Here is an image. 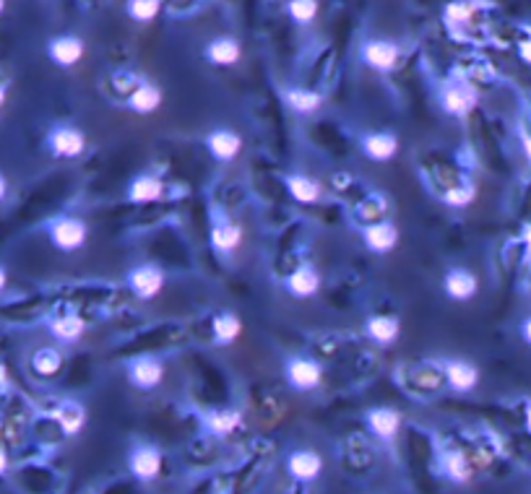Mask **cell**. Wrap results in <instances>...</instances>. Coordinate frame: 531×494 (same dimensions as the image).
I'll return each instance as SVG.
<instances>
[{
  "mask_svg": "<svg viewBox=\"0 0 531 494\" xmlns=\"http://www.w3.org/2000/svg\"><path fill=\"white\" fill-rule=\"evenodd\" d=\"M167 193V187L159 177H154V174H141V177H136L128 187V198L133 203H152V201H159L164 198Z\"/></svg>",
  "mask_w": 531,
  "mask_h": 494,
  "instance_id": "cell-18",
  "label": "cell"
},
{
  "mask_svg": "<svg viewBox=\"0 0 531 494\" xmlns=\"http://www.w3.org/2000/svg\"><path fill=\"white\" fill-rule=\"evenodd\" d=\"M321 11V6H318V0H289L287 3V13H289V19L294 24H300V26H307V24L315 21V16Z\"/></svg>",
  "mask_w": 531,
  "mask_h": 494,
  "instance_id": "cell-29",
  "label": "cell"
},
{
  "mask_svg": "<svg viewBox=\"0 0 531 494\" xmlns=\"http://www.w3.org/2000/svg\"><path fill=\"white\" fill-rule=\"evenodd\" d=\"M6 286H8V271L0 266V291L6 289Z\"/></svg>",
  "mask_w": 531,
  "mask_h": 494,
  "instance_id": "cell-34",
  "label": "cell"
},
{
  "mask_svg": "<svg viewBox=\"0 0 531 494\" xmlns=\"http://www.w3.org/2000/svg\"><path fill=\"white\" fill-rule=\"evenodd\" d=\"M125 11H128V16L133 19V21L149 24L159 16V11H162V0H128Z\"/></svg>",
  "mask_w": 531,
  "mask_h": 494,
  "instance_id": "cell-28",
  "label": "cell"
},
{
  "mask_svg": "<svg viewBox=\"0 0 531 494\" xmlns=\"http://www.w3.org/2000/svg\"><path fill=\"white\" fill-rule=\"evenodd\" d=\"M47 146L60 159H78L87 151V136H84V130L73 128V125H57L50 130Z\"/></svg>",
  "mask_w": 531,
  "mask_h": 494,
  "instance_id": "cell-3",
  "label": "cell"
},
{
  "mask_svg": "<svg viewBox=\"0 0 531 494\" xmlns=\"http://www.w3.org/2000/svg\"><path fill=\"white\" fill-rule=\"evenodd\" d=\"M164 377V365L154 356H141V359H133L128 365V380L133 387L138 390H154V387L162 383Z\"/></svg>",
  "mask_w": 531,
  "mask_h": 494,
  "instance_id": "cell-10",
  "label": "cell"
},
{
  "mask_svg": "<svg viewBox=\"0 0 531 494\" xmlns=\"http://www.w3.org/2000/svg\"><path fill=\"white\" fill-rule=\"evenodd\" d=\"M359 55H362V63L370 65L372 71L388 73L399 60V47H396V42H388V39H370V42L362 44Z\"/></svg>",
  "mask_w": 531,
  "mask_h": 494,
  "instance_id": "cell-9",
  "label": "cell"
},
{
  "mask_svg": "<svg viewBox=\"0 0 531 494\" xmlns=\"http://www.w3.org/2000/svg\"><path fill=\"white\" fill-rule=\"evenodd\" d=\"M443 286H445V294L451 297V300H458L464 302L469 300L474 291H477V279L464 268H453L445 273L443 279Z\"/></svg>",
  "mask_w": 531,
  "mask_h": 494,
  "instance_id": "cell-21",
  "label": "cell"
},
{
  "mask_svg": "<svg viewBox=\"0 0 531 494\" xmlns=\"http://www.w3.org/2000/svg\"><path fill=\"white\" fill-rule=\"evenodd\" d=\"M204 143H206L208 154L217 161H224V164H227V161H235L240 156V151H242V136L232 128L211 130Z\"/></svg>",
  "mask_w": 531,
  "mask_h": 494,
  "instance_id": "cell-7",
  "label": "cell"
},
{
  "mask_svg": "<svg viewBox=\"0 0 531 494\" xmlns=\"http://www.w3.org/2000/svg\"><path fill=\"white\" fill-rule=\"evenodd\" d=\"M443 107L451 115H464V109L469 107V99L464 97V89H445L443 91Z\"/></svg>",
  "mask_w": 531,
  "mask_h": 494,
  "instance_id": "cell-31",
  "label": "cell"
},
{
  "mask_svg": "<svg viewBox=\"0 0 531 494\" xmlns=\"http://www.w3.org/2000/svg\"><path fill=\"white\" fill-rule=\"evenodd\" d=\"M362 151H365V156L372 161H390L399 154V138H396L393 133H386V130L368 133V136L362 138Z\"/></svg>",
  "mask_w": 531,
  "mask_h": 494,
  "instance_id": "cell-14",
  "label": "cell"
},
{
  "mask_svg": "<svg viewBox=\"0 0 531 494\" xmlns=\"http://www.w3.org/2000/svg\"><path fill=\"white\" fill-rule=\"evenodd\" d=\"M47 55L57 68H73L84 60L87 55V42L76 37V34H60V37H53L50 44H47Z\"/></svg>",
  "mask_w": 531,
  "mask_h": 494,
  "instance_id": "cell-4",
  "label": "cell"
},
{
  "mask_svg": "<svg viewBox=\"0 0 531 494\" xmlns=\"http://www.w3.org/2000/svg\"><path fill=\"white\" fill-rule=\"evenodd\" d=\"M3 383H6V369L0 367V385H3Z\"/></svg>",
  "mask_w": 531,
  "mask_h": 494,
  "instance_id": "cell-36",
  "label": "cell"
},
{
  "mask_svg": "<svg viewBox=\"0 0 531 494\" xmlns=\"http://www.w3.org/2000/svg\"><path fill=\"white\" fill-rule=\"evenodd\" d=\"M63 367V354L55 349H37L32 354V369L37 377H55Z\"/></svg>",
  "mask_w": 531,
  "mask_h": 494,
  "instance_id": "cell-25",
  "label": "cell"
},
{
  "mask_svg": "<svg viewBox=\"0 0 531 494\" xmlns=\"http://www.w3.org/2000/svg\"><path fill=\"white\" fill-rule=\"evenodd\" d=\"M50 242H53L60 253H73L87 245L89 226L87 221H81L76 216H60L50 224Z\"/></svg>",
  "mask_w": 531,
  "mask_h": 494,
  "instance_id": "cell-1",
  "label": "cell"
},
{
  "mask_svg": "<svg viewBox=\"0 0 531 494\" xmlns=\"http://www.w3.org/2000/svg\"><path fill=\"white\" fill-rule=\"evenodd\" d=\"M206 60L211 65H219V68H229V65H237L240 57H242V47H240L237 39L232 37H217L206 44Z\"/></svg>",
  "mask_w": 531,
  "mask_h": 494,
  "instance_id": "cell-15",
  "label": "cell"
},
{
  "mask_svg": "<svg viewBox=\"0 0 531 494\" xmlns=\"http://www.w3.org/2000/svg\"><path fill=\"white\" fill-rule=\"evenodd\" d=\"M365 333H368L370 341H375L380 346H388L402 333V322H399L396 315H372L368 325H365Z\"/></svg>",
  "mask_w": 531,
  "mask_h": 494,
  "instance_id": "cell-17",
  "label": "cell"
},
{
  "mask_svg": "<svg viewBox=\"0 0 531 494\" xmlns=\"http://www.w3.org/2000/svg\"><path fill=\"white\" fill-rule=\"evenodd\" d=\"M284 377L294 390H315L323 383V367L321 362H315L310 356H289L284 365Z\"/></svg>",
  "mask_w": 531,
  "mask_h": 494,
  "instance_id": "cell-2",
  "label": "cell"
},
{
  "mask_svg": "<svg viewBox=\"0 0 531 494\" xmlns=\"http://www.w3.org/2000/svg\"><path fill=\"white\" fill-rule=\"evenodd\" d=\"M6 97H8V94H6V86H0V107L6 104Z\"/></svg>",
  "mask_w": 531,
  "mask_h": 494,
  "instance_id": "cell-35",
  "label": "cell"
},
{
  "mask_svg": "<svg viewBox=\"0 0 531 494\" xmlns=\"http://www.w3.org/2000/svg\"><path fill=\"white\" fill-rule=\"evenodd\" d=\"M6 11V0H0V13Z\"/></svg>",
  "mask_w": 531,
  "mask_h": 494,
  "instance_id": "cell-37",
  "label": "cell"
},
{
  "mask_svg": "<svg viewBox=\"0 0 531 494\" xmlns=\"http://www.w3.org/2000/svg\"><path fill=\"white\" fill-rule=\"evenodd\" d=\"M368 427L378 440H393L402 430V414L390 406H375L368 411Z\"/></svg>",
  "mask_w": 531,
  "mask_h": 494,
  "instance_id": "cell-12",
  "label": "cell"
},
{
  "mask_svg": "<svg viewBox=\"0 0 531 494\" xmlns=\"http://www.w3.org/2000/svg\"><path fill=\"white\" fill-rule=\"evenodd\" d=\"M162 102H164V91L156 84H152V81H143L141 78V84L130 91V97L125 99V104H128L136 115H154L156 109L162 107Z\"/></svg>",
  "mask_w": 531,
  "mask_h": 494,
  "instance_id": "cell-13",
  "label": "cell"
},
{
  "mask_svg": "<svg viewBox=\"0 0 531 494\" xmlns=\"http://www.w3.org/2000/svg\"><path fill=\"white\" fill-rule=\"evenodd\" d=\"M242 242V229L235 221H217L211 229V245L217 253H232Z\"/></svg>",
  "mask_w": 531,
  "mask_h": 494,
  "instance_id": "cell-23",
  "label": "cell"
},
{
  "mask_svg": "<svg viewBox=\"0 0 531 494\" xmlns=\"http://www.w3.org/2000/svg\"><path fill=\"white\" fill-rule=\"evenodd\" d=\"M130 473L138 479V482H154L159 471H162V452L154 445H138L133 448L128 458Z\"/></svg>",
  "mask_w": 531,
  "mask_h": 494,
  "instance_id": "cell-8",
  "label": "cell"
},
{
  "mask_svg": "<svg viewBox=\"0 0 531 494\" xmlns=\"http://www.w3.org/2000/svg\"><path fill=\"white\" fill-rule=\"evenodd\" d=\"M287 104L300 115H313L315 109H321L323 97L313 89H289L287 91Z\"/></svg>",
  "mask_w": 531,
  "mask_h": 494,
  "instance_id": "cell-26",
  "label": "cell"
},
{
  "mask_svg": "<svg viewBox=\"0 0 531 494\" xmlns=\"http://www.w3.org/2000/svg\"><path fill=\"white\" fill-rule=\"evenodd\" d=\"M287 190L292 195L297 203H318L321 195H323V187L315 177H307V174H289L287 177Z\"/></svg>",
  "mask_w": 531,
  "mask_h": 494,
  "instance_id": "cell-20",
  "label": "cell"
},
{
  "mask_svg": "<svg viewBox=\"0 0 531 494\" xmlns=\"http://www.w3.org/2000/svg\"><path fill=\"white\" fill-rule=\"evenodd\" d=\"M164 284H167L164 271L152 266V263L138 266V268H133L128 273V286L138 300H154L164 289Z\"/></svg>",
  "mask_w": 531,
  "mask_h": 494,
  "instance_id": "cell-5",
  "label": "cell"
},
{
  "mask_svg": "<svg viewBox=\"0 0 531 494\" xmlns=\"http://www.w3.org/2000/svg\"><path fill=\"white\" fill-rule=\"evenodd\" d=\"M84 331H87V322H84V318L73 315V312L57 315V318L50 322V333H53L57 341H65V344L78 341V338L84 336Z\"/></svg>",
  "mask_w": 531,
  "mask_h": 494,
  "instance_id": "cell-22",
  "label": "cell"
},
{
  "mask_svg": "<svg viewBox=\"0 0 531 494\" xmlns=\"http://www.w3.org/2000/svg\"><path fill=\"white\" fill-rule=\"evenodd\" d=\"M55 421L60 424V430L63 434L68 437H73L78 432L84 430V424H87V408L76 403V401H63L57 411H55Z\"/></svg>",
  "mask_w": 531,
  "mask_h": 494,
  "instance_id": "cell-19",
  "label": "cell"
},
{
  "mask_svg": "<svg viewBox=\"0 0 531 494\" xmlns=\"http://www.w3.org/2000/svg\"><path fill=\"white\" fill-rule=\"evenodd\" d=\"M6 195H8V180H6V177L0 174V201H3Z\"/></svg>",
  "mask_w": 531,
  "mask_h": 494,
  "instance_id": "cell-33",
  "label": "cell"
},
{
  "mask_svg": "<svg viewBox=\"0 0 531 494\" xmlns=\"http://www.w3.org/2000/svg\"><path fill=\"white\" fill-rule=\"evenodd\" d=\"M318 289H321V273H318L313 266H307V263L287 276V291H289L292 297L307 300V297H315Z\"/></svg>",
  "mask_w": 531,
  "mask_h": 494,
  "instance_id": "cell-16",
  "label": "cell"
},
{
  "mask_svg": "<svg viewBox=\"0 0 531 494\" xmlns=\"http://www.w3.org/2000/svg\"><path fill=\"white\" fill-rule=\"evenodd\" d=\"M445 380L453 390H471L477 385V369L467 362H451L445 365Z\"/></svg>",
  "mask_w": 531,
  "mask_h": 494,
  "instance_id": "cell-24",
  "label": "cell"
},
{
  "mask_svg": "<svg viewBox=\"0 0 531 494\" xmlns=\"http://www.w3.org/2000/svg\"><path fill=\"white\" fill-rule=\"evenodd\" d=\"M287 471H289V476H292L294 482L310 484L323 471V458H321V452L310 450V448H300V450L289 452Z\"/></svg>",
  "mask_w": 531,
  "mask_h": 494,
  "instance_id": "cell-6",
  "label": "cell"
},
{
  "mask_svg": "<svg viewBox=\"0 0 531 494\" xmlns=\"http://www.w3.org/2000/svg\"><path fill=\"white\" fill-rule=\"evenodd\" d=\"M8 471V452L3 450V445H0V476Z\"/></svg>",
  "mask_w": 531,
  "mask_h": 494,
  "instance_id": "cell-32",
  "label": "cell"
},
{
  "mask_svg": "<svg viewBox=\"0 0 531 494\" xmlns=\"http://www.w3.org/2000/svg\"><path fill=\"white\" fill-rule=\"evenodd\" d=\"M240 424V417L235 411H217L208 417V430L214 434H229Z\"/></svg>",
  "mask_w": 531,
  "mask_h": 494,
  "instance_id": "cell-30",
  "label": "cell"
},
{
  "mask_svg": "<svg viewBox=\"0 0 531 494\" xmlns=\"http://www.w3.org/2000/svg\"><path fill=\"white\" fill-rule=\"evenodd\" d=\"M362 242L368 247L370 253H378V255H386L393 247L399 245V229L396 224H390L386 219L380 221H370L365 226V235H362Z\"/></svg>",
  "mask_w": 531,
  "mask_h": 494,
  "instance_id": "cell-11",
  "label": "cell"
},
{
  "mask_svg": "<svg viewBox=\"0 0 531 494\" xmlns=\"http://www.w3.org/2000/svg\"><path fill=\"white\" fill-rule=\"evenodd\" d=\"M211 322H214V338L219 344H232L242 331V322L235 312H219Z\"/></svg>",
  "mask_w": 531,
  "mask_h": 494,
  "instance_id": "cell-27",
  "label": "cell"
}]
</instances>
